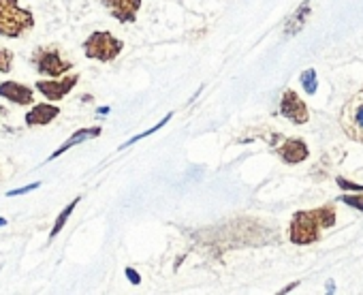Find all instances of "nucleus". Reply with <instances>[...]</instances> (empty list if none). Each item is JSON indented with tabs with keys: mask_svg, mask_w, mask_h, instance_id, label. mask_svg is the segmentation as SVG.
I'll return each instance as SVG.
<instances>
[{
	"mask_svg": "<svg viewBox=\"0 0 363 295\" xmlns=\"http://www.w3.org/2000/svg\"><path fill=\"white\" fill-rule=\"evenodd\" d=\"M335 206L325 204L314 210H299L291 218L289 227V240L297 246H310L316 244L323 238L325 229H331L335 225Z\"/></svg>",
	"mask_w": 363,
	"mask_h": 295,
	"instance_id": "1",
	"label": "nucleus"
},
{
	"mask_svg": "<svg viewBox=\"0 0 363 295\" xmlns=\"http://www.w3.org/2000/svg\"><path fill=\"white\" fill-rule=\"evenodd\" d=\"M35 28L30 9H22L18 0H0V37L20 39Z\"/></svg>",
	"mask_w": 363,
	"mask_h": 295,
	"instance_id": "2",
	"label": "nucleus"
},
{
	"mask_svg": "<svg viewBox=\"0 0 363 295\" xmlns=\"http://www.w3.org/2000/svg\"><path fill=\"white\" fill-rule=\"evenodd\" d=\"M82 48H84V54L88 60L107 65V62H113L122 54L124 43L107 30H94L92 35H88V39L82 43Z\"/></svg>",
	"mask_w": 363,
	"mask_h": 295,
	"instance_id": "3",
	"label": "nucleus"
},
{
	"mask_svg": "<svg viewBox=\"0 0 363 295\" xmlns=\"http://www.w3.org/2000/svg\"><path fill=\"white\" fill-rule=\"evenodd\" d=\"M340 126L348 139L363 143V88L357 90L340 109Z\"/></svg>",
	"mask_w": 363,
	"mask_h": 295,
	"instance_id": "4",
	"label": "nucleus"
},
{
	"mask_svg": "<svg viewBox=\"0 0 363 295\" xmlns=\"http://www.w3.org/2000/svg\"><path fill=\"white\" fill-rule=\"evenodd\" d=\"M30 60L41 77H62L73 69V62L62 58L58 48H37Z\"/></svg>",
	"mask_w": 363,
	"mask_h": 295,
	"instance_id": "5",
	"label": "nucleus"
},
{
	"mask_svg": "<svg viewBox=\"0 0 363 295\" xmlns=\"http://www.w3.org/2000/svg\"><path fill=\"white\" fill-rule=\"evenodd\" d=\"M79 84V75L73 73V75H62V77H43L39 82H35V90L43 94V99L52 101V103H58L62 101L75 86Z\"/></svg>",
	"mask_w": 363,
	"mask_h": 295,
	"instance_id": "6",
	"label": "nucleus"
},
{
	"mask_svg": "<svg viewBox=\"0 0 363 295\" xmlns=\"http://www.w3.org/2000/svg\"><path fill=\"white\" fill-rule=\"evenodd\" d=\"M280 116L291 120L293 124H306L310 120V111H308V105L303 103V99H299V94L293 90V88H286L282 92V99H280Z\"/></svg>",
	"mask_w": 363,
	"mask_h": 295,
	"instance_id": "7",
	"label": "nucleus"
},
{
	"mask_svg": "<svg viewBox=\"0 0 363 295\" xmlns=\"http://www.w3.org/2000/svg\"><path fill=\"white\" fill-rule=\"evenodd\" d=\"M276 155L280 157V161L284 165H299V163L308 161L310 150H308V143L301 137H289V139H284L282 145L276 148Z\"/></svg>",
	"mask_w": 363,
	"mask_h": 295,
	"instance_id": "8",
	"label": "nucleus"
},
{
	"mask_svg": "<svg viewBox=\"0 0 363 295\" xmlns=\"http://www.w3.org/2000/svg\"><path fill=\"white\" fill-rule=\"evenodd\" d=\"M0 99H5L18 107H28L35 103V88L7 79V82H0Z\"/></svg>",
	"mask_w": 363,
	"mask_h": 295,
	"instance_id": "9",
	"label": "nucleus"
},
{
	"mask_svg": "<svg viewBox=\"0 0 363 295\" xmlns=\"http://www.w3.org/2000/svg\"><path fill=\"white\" fill-rule=\"evenodd\" d=\"M141 3H143V0H103V7L120 24H133L137 20Z\"/></svg>",
	"mask_w": 363,
	"mask_h": 295,
	"instance_id": "10",
	"label": "nucleus"
},
{
	"mask_svg": "<svg viewBox=\"0 0 363 295\" xmlns=\"http://www.w3.org/2000/svg\"><path fill=\"white\" fill-rule=\"evenodd\" d=\"M60 116V107L56 105V103H52V101H48V103H37V105H33L30 109H28V113H26V126H48V124H52L56 118Z\"/></svg>",
	"mask_w": 363,
	"mask_h": 295,
	"instance_id": "11",
	"label": "nucleus"
},
{
	"mask_svg": "<svg viewBox=\"0 0 363 295\" xmlns=\"http://www.w3.org/2000/svg\"><path fill=\"white\" fill-rule=\"evenodd\" d=\"M101 133H103V128H101V126H86V128L75 130V133L65 141V143H60V145H58V150H54V152L50 155V159H48V161H56L58 157H62L65 152H69L71 148H75V145H79V143H84V141H88V139H96Z\"/></svg>",
	"mask_w": 363,
	"mask_h": 295,
	"instance_id": "12",
	"label": "nucleus"
},
{
	"mask_svg": "<svg viewBox=\"0 0 363 295\" xmlns=\"http://www.w3.org/2000/svg\"><path fill=\"white\" fill-rule=\"evenodd\" d=\"M310 13H312V3H310V0H303V3L297 7V11L286 20L284 35L286 37H295L297 33H301L303 26H306V22H308V18H310Z\"/></svg>",
	"mask_w": 363,
	"mask_h": 295,
	"instance_id": "13",
	"label": "nucleus"
},
{
	"mask_svg": "<svg viewBox=\"0 0 363 295\" xmlns=\"http://www.w3.org/2000/svg\"><path fill=\"white\" fill-rule=\"evenodd\" d=\"M79 201H82V197H75V199H73V201H71V204H69V206H67V208H65V210H62V212L56 216V221H54V227H52V231H50V242H52V240H56V238L60 235V231L65 229L67 221L71 218V214L75 212V208L79 206Z\"/></svg>",
	"mask_w": 363,
	"mask_h": 295,
	"instance_id": "14",
	"label": "nucleus"
},
{
	"mask_svg": "<svg viewBox=\"0 0 363 295\" xmlns=\"http://www.w3.org/2000/svg\"><path fill=\"white\" fill-rule=\"evenodd\" d=\"M299 82H301L306 94H310V96L316 94V90H318V79H316V71H314V69H306V71L301 73Z\"/></svg>",
	"mask_w": 363,
	"mask_h": 295,
	"instance_id": "15",
	"label": "nucleus"
},
{
	"mask_svg": "<svg viewBox=\"0 0 363 295\" xmlns=\"http://www.w3.org/2000/svg\"><path fill=\"white\" fill-rule=\"evenodd\" d=\"M171 116H173V113H167V116H164V118H162V120H160V122L156 124V126H152V128H147L145 133H139V135H135V137H130V139H128V141H126V143H124V145L120 148V150H124V148H128V145H133V143H137L139 139H143V137H150L152 133H156V130H160V128H162V126H164V124H167V122L171 120Z\"/></svg>",
	"mask_w": 363,
	"mask_h": 295,
	"instance_id": "16",
	"label": "nucleus"
},
{
	"mask_svg": "<svg viewBox=\"0 0 363 295\" xmlns=\"http://www.w3.org/2000/svg\"><path fill=\"white\" fill-rule=\"evenodd\" d=\"M13 60H16V54L7 48H0V73L3 75H9L11 69H13Z\"/></svg>",
	"mask_w": 363,
	"mask_h": 295,
	"instance_id": "17",
	"label": "nucleus"
},
{
	"mask_svg": "<svg viewBox=\"0 0 363 295\" xmlns=\"http://www.w3.org/2000/svg\"><path fill=\"white\" fill-rule=\"evenodd\" d=\"M337 201H344L348 208H354V210H361V212H363V193H354V195H342Z\"/></svg>",
	"mask_w": 363,
	"mask_h": 295,
	"instance_id": "18",
	"label": "nucleus"
},
{
	"mask_svg": "<svg viewBox=\"0 0 363 295\" xmlns=\"http://www.w3.org/2000/svg\"><path fill=\"white\" fill-rule=\"evenodd\" d=\"M41 187V182H33V184H26V187H22V189H11V191H7L5 195L7 197H20V195H26V193H33V191H37Z\"/></svg>",
	"mask_w": 363,
	"mask_h": 295,
	"instance_id": "19",
	"label": "nucleus"
},
{
	"mask_svg": "<svg viewBox=\"0 0 363 295\" xmlns=\"http://www.w3.org/2000/svg\"><path fill=\"white\" fill-rule=\"evenodd\" d=\"M335 182H337V187H340L342 191H352V193H363V184H354V182H350V180H344V178H337Z\"/></svg>",
	"mask_w": 363,
	"mask_h": 295,
	"instance_id": "20",
	"label": "nucleus"
},
{
	"mask_svg": "<svg viewBox=\"0 0 363 295\" xmlns=\"http://www.w3.org/2000/svg\"><path fill=\"white\" fill-rule=\"evenodd\" d=\"M124 274H126V278L130 280V284H141V276H139L133 267H126Z\"/></svg>",
	"mask_w": 363,
	"mask_h": 295,
	"instance_id": "21",
	"label": "nucleus"
},
{
	"mask_svg": "<svg viewBox=\"0 0 363 295\" xmlns=\"http://www.w3.org/2000/svg\"><path fill=\"white\" fill-rule=\"evenodd\" d=\"M295 286H299V282H291V284H286V286L282 289V293H289V291H293Z\"/></svg>",
	"mask_w": 363,
	"mask_h": 295,
	"instance_id": "22",
	"label": "nucleus"
},
{
	"mask_svg": "<svg viewBox=\"0 0 363 295\" xmlns=\"http://www.w3.org/2000/svg\"><path fill=\"white\" fill-rule=\"evenodd\" d=\"M7 223H9L7 218H3V216H0V227H7Z\"/></svg>",
	"mask_w": 363,
	"mask_h": 295,
	"instance_id": "23",
	"label": "nucleus"
}]
</instances>
